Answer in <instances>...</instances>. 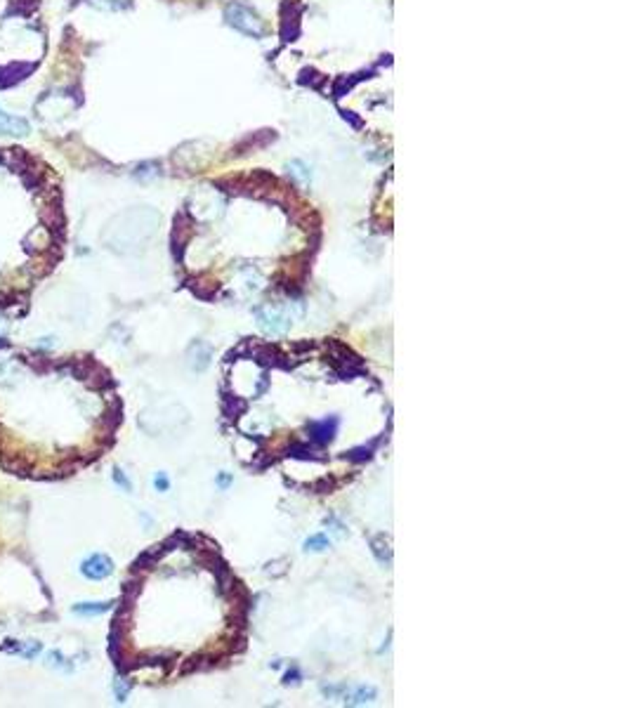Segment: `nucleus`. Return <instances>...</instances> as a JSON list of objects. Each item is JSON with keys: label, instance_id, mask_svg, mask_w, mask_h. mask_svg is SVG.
Here are the masks:
<instances>
[{"label": "nucleus", "instance_id": "1", "mask_svg": "<svg viewBox=\"0 0 630 708\" xmlns=\"http://www.w3.org/2000/svg\"><path fill=\"white\" fill-rule=\"evenodd\" d=\"M224 14H227L229 26H234V29L241 31V34L253 36V38H260V36H263V21L258 19V14H255L253 10L243 8V5H239V3H232Z\"/></svg>", "mask_w": 630, "mask_h": 708}, {"label": "nucleus", "instance_id": "2", "mask_svg": "<svg viewBox=\"0 0 630 708\" xmlns=\"http://www.w3.org/2000/svg\"><path fill=\"white\" fill-rule=\"evenodd\" d=\"M81 572L90 581H102V578H106L114 572V562L106 555H102V552H97V555H90L88 560L81 564Z\"/></svg>", "mask_w": 630, "mask_h": 708}, {"label": "nucleus", "instance_id": "3", "mask_svg": "<svg viewBox=\"0 0 630 708\" xmlns=\"http://www.w3.org/2000/svg\"><path fill=\"white\" fill-rule=\"evenodd\" d=\"M258 317H260V324L271 333H284L288 328V319L276 310H258Z\"/></svg>", "mask_w": 630, "mask_h": 708}, {"label": "nucleus", "instance_id": "4", "mask_svg": "<svg viewBox=\"0 0 630 708\" xmlns=\"http://www.w3.org/2000/svg\"><path fill=\"white\" fill-rule=\"evenodd\" d=\"M335 428H338V418H326V420H319V423H312V439L314 441H319V444H326V441H330L333 439V435H335Z\"/></svg>", "mask_w": 630, "mask_h": 708}, {"label": "nucleus", "instance_id": "5", "mask_svg": "<svg viewBox=\"0 0 630 708\" xmlns=\"http://www.w3.org/2000/svg\"><path fill=\"white\" fill-rule=\"evenodd\" d=\"M0 132H10V135H26L29 123L24 119H14V116L0 111Z\"/></svg>", "mask_w": 630, "mask_h": 708}, {"label": "nucleus", "instance_id": "6", "mask_svg": "<svg viewBox=\"0 0 630 708\" xmlns=\"http://www.w3.org/2000/svg\"><path fill=\"white\" fill-rule=\"evenodd\" d=\"M109 609H111V602H83V605L73 607V611H76V614H85V616L104 614V611H109Z\"/></svg>", "mask_w": 630, "mask_h": 708}, {"label": "nucleus", "instance_id": "7", "mask_svg": "<svg viewBox=\"0 0 630 708\" xmlns=\"http://www.w3.org/2000/svg\"><path fill=\"white\" fill-rule=\"evenodd\" d=\"M93 8H97V10H106V12H119V10L123 8H128L130 5V0H88Z\"/></svg>", "mask_w": 630, "mask_h": 708}, {"label": "nucleus", "instance_id": "8", "mask_svg": "<svg viewBox=\"0 0 630 708\" xmlns=\"http://www.w3.org/2000/svg\"><path fill=\"white\" fill-rule=\"evenodd\" d=\"M328 546H330V539H328V536H324V534L309 536V539L305 541V550H312V552H322Z\"/></svg>", "mask_w": 630, "mask_h": 708}, {"label": "nucleus", "instance_id": "9", "mask_svg": "<svg viewBox=\"0 0 630 708\" xmlns=\"http://www.w3.org/2000/svg\"><path fill=\"white\" fill-rule=\"evenodd\" d=\"M373 699H376V689L361 687V689H356V694H352L350 704H366V701H373Z\"/></svg>", "mask_w": 630, "mask_h": 708}, {"label": "nucleus", "instance_id": "10", "mask_svg": "<svg viewBox=\"0 0 630 708\" xmlns=\"http://www.w3.org/2000/svg\"><path fill=\"white\" fill-rule=\"evenodd\" d=\"M154 484H156V489H158V491H168V487H170L168 477H165L163 472H158L156 479H154Z\"/></svg>", "mask_w": 630, "mask_h": 708}, {"label": "nucleus", "instance_id": "11", "mask_svg": "<svg viewBox=\"0 0 630 708\" xmlns=\"http://www.w3.org/2000/svg\"><path fill=\"white\" fill-rule=\"evenodd\" d=\"M114 479H116V482H119V484H121V487H123V489H130V482H128V479H125V475H123V470H114Z\"/></svg>", "mask_w": 630, "mask_h": 708}, {"label": "nucleus", "instance_id": "12", "mask_svg": "<svg viewBox=\"0 0 630 708\" xmlns=\"http://www.w3.org/2000/svg\"><path fill=\"white\" fill-rule=\"evenodd\" d=\"M116 694H119V699H121V701L125 699V694H128V685L116 683Z\"/></svg>", "mask_w": 630, "mask_h": 708}]
</instances>
